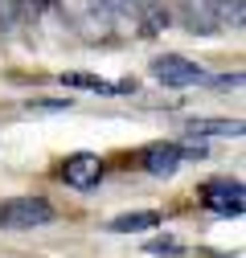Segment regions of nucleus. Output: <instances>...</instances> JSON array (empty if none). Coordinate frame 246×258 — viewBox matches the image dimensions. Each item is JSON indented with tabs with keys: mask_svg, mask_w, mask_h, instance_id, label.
I'll list each match as a JSON object with an SVG mask.
<instances>
[{
	"mask_svg": "<svg viewBox=\"0 0 246 258\" xmlns=\"http://www.w3.org/2000/svg\"><path fill=\"white\" fill-rule=\"evenodd\" d=\"M0 37H5V29H0Z\"/></svg>",
	"mask_w": 246,
	"mask_h": 258,
	"instance_id": "2eb2a0df",
	"label": "nucleus"
},
{
	"mask_svg": "<svg viewBox=\"0 0 246 258\" xmlns=\"http://www.w3.org/2000/svg\"><path fill=\"white\" fill-rule=\"evenodd\" d=\"M152 74H156L164 86H201V82H209V74L197 66V61L176 57V53L156 57V61H152Z\"/></svg>",
	"mask_w": 246,
	"mask_h": 258,
	"instance_id": "20e7f679",
	"label": "nucleus"
},
{
	"mask_svg": "<svg viewBox=\"0 0 246 258\" xmlns=\"http://www.w3.org/2000/svg\"><path fill=\"white\" fill-rule=\"evenodd\" d=\"M136 9L144 13V29H160V25H168V13H160V0H136Z\"/></svg>",
	"mask_w": 246,
	"mask_h": 258,
	"instance_id": "ddd939ff",
	"label": "nucleus"
},
{
	"mask_svg": "<svg viewBox=\"0 0 246 258\" xmlns=\"http://www.w3.org/2000/svg\"><path fill=\"white\" fill-rule=\"evenodd\" d=\"M201 201H205L209 213H218V217H238L246 209V188H242V180L222 176V180H209L201 188Z\"/></svg>",
	"mask_w": 246,
	"mask_h": 258,
	"instance_id": "7ed1b4c3",
	"label": "nucleus"
},
{
	"mask_svg": "<svg viewBox=\"0 0 246 258\" xmlns=\"http://www.w3.org/2000/svg\"><path fill=\"white\" fill-rule=\"evenodd\" d=\"M61 21L90 45L115 37V17L107 9V0H61Z\"/></svg>",
	"mask_w": 246,
	"mask_h": 258,
	"instance_id": "f257e3e1",
	"label": "nucleus"
},
{
	"mask_svg": "<svg viewBox=\"0 0 246 258\" xmlns=\"http://www.w3.org/2000/svg\"><path fill=\"white\" fill-rule=\"evenodd\" d=\"M107 9H111V17H115V29L123 25V29H132V33L144 29V13L136 9V0H107Z\"/></svg>",
	"mask_w": 246,
	"mask_h": 258,
	"instance_id": "1a4fd4ad",
	"label": "nucleus"
},
{
	"mask_svg": "<svg viewBox=\"0 0 246 258\" xmlns=\"http://www.w3.org/2000/svg\"><path fill=\"white\" fill-rule=\"evenodd\" d=\"M53 221V205L45 197H13L0 201V225L5 230H37Z\"/></svg>",
	"mask_w": 246,
	"mask_h": 258,
	"instance_id": "f03ea898",
	"label": "nucleus"
},
{
	"mask_svg": "<svg viewBox=\"0 0 246 258\" xmlns=\"http://www.w3.org/2000/svg\"><path fill=\"white\" fill-rule=\"evenodd\" d=\"M180 21L189 33H218V5L213 0H180Z\"/></svg>",
	"mask_w": 246,
	"mask_h": 258,
	"instance_id": "423d86ee",
	"label": "nucleus"
},
{
	"mask_svg": "<svg viewBox=\"0 0 246 258\" xmlns=\"http://www.w3.org/2000/svg\"><path fill=\"white\" fill-rule=\"evenodd\" d=\"M61 180L70 188H95L103 180V160L90 156V152H78V156H70L66 164H61Z\"/></svg>",
	"mask_w": 246,
	"mask_h": 258,
	"instance_id": "39448f33",
	"label": "nucleus"
},
{
	"mask_svg": "<svg viewBox=\"0 0 246 258\" xmlns=\"http://www.w3.org/2000/svg\"><path fill=\"white\" fill-rule=\"evenodd\" d=\"M218 5V29H242L246 25V0H213Z\"/></svg>",
	"mask_w": 246,
	"mask_h": 258,
	"instance_id": "9b49d317",
	"label": "nucleus"
},
{
	"mask_svg": "<svg viewBox=\"0 0 246 258\" xmlns=\"http://www.w3.org/2000/svg\"><path fill=\"white\" fill-rule=\"evenodd\" d=\"M189 132L193 136H242V123L238 119H189Z\"/></svg>",
	"mask_w": 246,
	"mask_h": 258,
	"instance_id": "9d476101",
	"label": "nucleus"
},
{
	"mask_svg": "<svg viewBox=\"0 0 246 258\" xmlns=\"http://www.w3.org/2000/svg\"><path fill=\"white\" fill-rule=\"evenodd\" d=\"M180 148L176 144H156V148H148V156H144V168L152 172V176H172L176 168H180Z\"/></svg>",
	"mask_w": 246,
	"mask_h": 258,
	"instance_id": "0eeeda50",
	"label": "nucleus"
},
{
	"mask_svg": "<svg viewBox=\"0 0 246 258\" xmlns=\"http://www.w3.org/2000/svg\"><path fill=\"white\" fill-rule=\"evenodd\" d=\"M61 86H74V90H95V94H123V90H136V82H103V78H95V74H61L57 78Z\"/></svg>",
	"mask_w": 246,
	"mask_h": 258,
	"instance_id": "6e6552de",
	"label": "nucleus"
},
{
	"mask_svg": "<svg viewBox=\"0 0 246 258\" xmlns=\"http://www.w3.org/2000/svg\"><path fill=\"white\" fill-rule=\"evenodd\" d=\"M156 221H160V213H123L111 221V230L115 234H140V230H152Z\"/></svg>",
	"mask_w": 246,
	"mask_h": 258,
	"instance_id": "f8f14e48",
	"label": "nucleus"
},
{
	"mask_svg": "<svg viewBox=\"0 0 246 258\" xmlns=\"http://www.w3.org/2000/svg\"><path fill=\"white\" fill-rule=\"evenodd\" d=\"M148 254H180V246L172 238H156V242H148Z\"/></svg>",
	"mask_w": 246,
	"mask_h": 258,
	"instance_id": "4468645a",
	"label": "nucleus"
}]
</instances>
